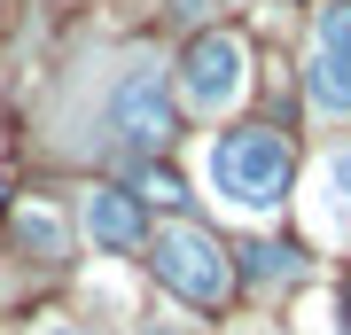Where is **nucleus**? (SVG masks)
I'll return each instance as SVG.
<instances>
[{
	"instance_id": "nucleus-1",
	"label": "nucleus",
	"mask_w": 351,
	"mask_h": 335,
	"mask_svg": "<svg viewBox=\"0 0 351 335\" xmlns=\"http://www.w3.org/2000/svg\"><path fill=\"white\" fill-rule=\"evenodd\" d=\"M289 179H297V156H289L281 133H258V125H242V133H219L211 140V195L234 203V211H281L289 203Z\"/></svg>"
},
{
	"instance_id": "nucleus-2",
	"label": "nucleus",
	"mask_w": 351,
	"mask_h": 335,
	"mask_svg": "<svg viewBox=\"0 0 351 335\" xmlns=\"http://www.w3.org/2000/svg\"><path fill=\"white\" fill-rule=\"evenodd\" d=\"M149 265H156V281L172 288V297H188V304H219L226 297V258H219V242L203 234V226H164V234L149 242Z\"/></svg>"
},
{
	"instance_id": "nucleus-3",
	"label": "nucleus",
	"mask_w": 351,
	"mask_h": 335,
	"mask_svg": "<svg viewBox=\"0 0 351 335\" xmlns=\"http://www.w3.org/2000/svg\"><path fill=\"white\" fill-rule=\"evenodd\" d=\"M242 71H250V55H242L234 32H195L188 55H180V101H188L195 117H219L226 101L242 94Z\"/></svg>"
},
{
	"instance_id": "nucleus-4",
	"label": "nucleus",
	"mask_w": 351,
	"mask_h": 335,
	"mask_svg": "<svg viewBox=\"0 0 351 335\" xmlns=\"http://www.w3.org/2000/svg\"><path fill=\"white\" fill-rule=\"evenodd\" d=\"M304 94H313L328 117H351V0L320 8L313 55H304Z\"/></svg>"
},
{
	"instance_id": "nucleus-5",
	"label": "nucleus",
	"mask_w": 351,
	"mask_h": 335,
	"mask_svg": "<svg viewBox=\"0 0 351 335\" xmlns=\"http://www.w3.org/2000/svg\"><path fill=\"white\" fill-rule=\"evenodd\" d=\"M110 133L125 140V149H164V140H172V94H164L156 71H125V78H117Z\"/></svg>"
},
{
	"instance_id": "nucleus-6",
	"label": "nucleus",
	"mask_w": 351,
	"mask_h": 335,
	"mask_svg": "<svg viewBox=\"0 0 351 335\" xmlns=\"http://www.w3.org/2000/svg\"><path fill=\"white\" fill-rule=\"evenodd\" d=\"M86 234L101 242V249H141V203H133V187H94L86 195Z\"/></svg>"
},
{
	"instance_id": "nucleus-7",
	"label": "nucleus",
	"mask_w": 351,
	"mask_h": 335,
	"mask_svg": "<svg viewBox=\"0 0 351 335\" xmlns=\"http://www.w3.org/2000/svg\"><path fill=\"white\" fill-rule=\"evenodd\" d=\"M313 226L320 234L351 242V149H336L320 164V187H313Z\"/></svg>"
},
{
	"instance_id": "nucleus-8",
	"label": "nucleus",
	"mask_w": 351,
	"mask_h": 335,
	"mask_svg": "<svg viewBox=\"0 0 351 335\" xmlns=\"http://www.w3.org/2000/svg\"><path fill=\"white\" fill-rule=\"evenodd\" d=\"M242 265H250V281H289V273H297V249H281V242H250V249H242Z\"/></svg>"
},
{
	"instance_id": "nucleus-9",
	"label": "nucleus",
	"mask_w": 351,
	"mask_h": 335,
	"mask_svg": "<svg viewBox=\"0 0 351 335\" xmlns=\"http://www.w3.org/2000/svg\"><path fill=\"white\" fill-rule=\"evenodd\" d=\"M133 195H149V203H180V179H172V172H141Z\"/></svg>"
},
{
	"instance_id": "nucleus-10",
	"label": "nucleus",
	"mask_w": 351,
	"mask_h": 335,
	"mask_svg": "<svg viewBox=\"0 0 351 335\" xmlns=\"http://www.w3.org/2000/svg\"><path fill=\"white\" fill-rule=\"evenodd\" d=\"M24 242L39 249V258H55V226H47V219H39V211H24Z\"/></svg>"
},
{
	"instance_id": "nucleus-11",
	"label": "nucleus",
	"mask_w": 351,
	"mask_h": 335,
	"mask_svg": "<svg viewBox=\"0 0 351 335\" xmlns=\"http://www.w3.org/2000/svg\"><path fill=\"white\" fill-rule=\"evenodd\" d=\"M47 335H86V327H47Z\"/></svg>"
},
{
	"instance_id": "nucleus-12",
	"label": "nucleus",
	"mask_w": 351,
	"mask_h": 335,
	"mask_svg": "<svg viewBox=\"0 0 351 335\" xmlns=\"http://www.w3.org/2000/svg\"><path fill=\"white\" fill-rule=\"evenodd\" d=\"M141 335H172V327H141Z\"/></svg>"
}]
</instances>
